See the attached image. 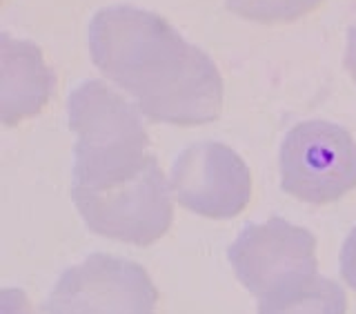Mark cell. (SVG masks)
<instances>
[{
	"instance_id": "6da1fadb",
	"label": "cell",
	"mask_w": 356,
	"mask_h": 314,
	"mask_svg": "<svg viewBox=\"0 0 356 314\" xmlns=\"http://www.w3.org/2000/svg\"><path fill=\"white\" fill-rule=\"evenodd\" d=\"M87 45L94 65L134 98L143 118L196 127L220 116L225 85L216 63L161 14L103 7L89 20Z\"/></svg>"
},
{
	"instance_id": "7a4b0ae2",
	"label": "cell",
	"mask_w": 356,
	"mask_h": 314,
	"mask_svg": "<svg viewBox=\"0 0 356 314\" xmlns=\"http://www.w3.org/2000/svg\"><path fill=\"white\" fill-rule=\"evenodd\" d=\"M74 189H105L140 176L154 161L138 107L103 81H83L67 98Z\"/></svg>"
},
{
	"instance_id": "3957f363",
	"label": "cell",
	"mask_w": 356,
	"mask_h": 314,
	"mask_svg": "<svg viewBox=\"0 0 356 314\" xmlns=\"http://www.w3.org/2000/svg\"><path fill=\"white\" fill-rule=\"evenodd\" d=\"M281 189L309 205H330L356 187V141L330 120H303L278 152Z\"/></svg>"
},
{
	"instance_id": "277c9868",
	"label": "cell",
	"mask_w": 356,
	"mask_h": 314,
	"mask_svg": "<svg viewBox=\"0 0 356 314\" xmlns=\"http://www.w3.org/2000/svg\"><path fill=\"white\" fill-rule=\"evenodd\" d=\"M72 201L85 226L98 237L149 248L172 228V187L159 159L140 176L105 189H74Z\"/></svg>"
},
{
	"instance_id": "5b68a950",
	"label": "cell",
	"mask_w": 356,
	"mask_h": 314,
	"mask_svg": "<svg viewBox=\"0 0 356 314\" xmlns=\"http://www.w3.org/2000/svg\"><path fill=\"white\" fill-rule=\"evenodd\" d=\"M159 297V290L143 265L96 252L60 274L44 304V312L156 314Z\"/></svg>"
},
{
	"instance_id": "8992f818",
	"label": "cell",
	"mask_w": 356,
	"mask_h": 314,
	"mask_svg": "<svg viewBox=\"0 0 356 314\" xmlns=\"http://www.w3.org/2000/svg\"><path fill=\"white\" fill-rule=\"evenodd\" d=\"M227 259L241 285L259 299L318 274L316 237L281 217L248 223L229 245Z\"/></svg>"
},
{
	"instance_id": "52a82bcc",
	"label": "cell",
	"mask_w": 356,
	"mask_h": 314,
	"mask_svg": "<svg viewBox=\"0 0 356 314\" xmlns=\"http://www.w3.org/2000/svg\"><path fill=\"white\" fill-rule=\"evenodd\" d=\"M172 196L198 217L225 221L252 201V172L232 148L216 141L189 145L172 163Z\"/></svg>"
},
{
	"instance_id": "ba28073f",
	"label": "cell",
	"mask_w": 356,
	"mask_h": 314,
	"mask_svg": "<svg viewBox=\"0 0 356 314\" xmlns=\"http://www.w3.org/2000/svg\"><path fill=\"white\" fill-rule=\"evenodd\" d=\"M56 76L38 45L0 33V120L14 127L49 105Z\"/></svg>"
},
{
	"instance_id": "9c48e42d",
	"label": "cell",
	"mask_w": 356,
	"mask_h": 314,
	"mask_svg": "<svg viewBox=\"0 0 356 314\" xmlns=\"http://www.w3.org/2000/svg\"><path fill=\"white\" fill-rule=\"evenodd\" d=\"M259 314H348L341 283L312 274L259 299Z\"/></svg>"
},
{
	"instance_id": "30bf717a",
	"label": "cell",
	"mask_w": 356,
	"mask_h": 314,
	"mask_svg": "<svg viewBox=\"0 0 356 314\" xmlns=\"http://www.w3.org/2000/svg\"><path fill=\"white\" fill-rule=\"evenodd\" d=\"M323 3L325 0H225V7L243 20L285 25L314 14Z\"/></svg>"
},
{
	"instance_id": "8fae6325",
	"label": "cell",
	"mask_w": 356,
	"mask_h": 314,
	"mask_svg": "<svg viewBox=\"0 0 356 314\" xmlns=\"http://www.w3.org/2000/svg\"><path fill=\"white\" fill-rule=\"evenodd\" d=\"M339 265H341L343 283L356 292V228L348 234V239L343 241Z\"/></svg>"
},
{
	"instance_id": "7c38bea8",
	"label": "cell",
	"mask_w": 356,
	"mask_h": 314,
	"mask_svg": "<svg viewBox=\"0 0 356 314\" xmlns=\"http://www.w3.org/2000/svg\"><path fill=\"white\" fill-rule=\"evenodd\" d=\"M0 310L3 314H33L27 295L14 288H5L0 292Z\"/></svg>"
},
{
	"instance_id": "4fadbf2b",
	"label": "cell",
	"mask_w": 356,
	"mask_h": 314,
	"mask_svg": "<svg viewBox=\"0 0 356 314\" xmlns=\"http://www.w3.org/2000/svg\"><path fill=\"white\" fill-rule=\"evenodd\" d=\"M343 65H345V70H348L350 78L356 83V25L350 27V31H348V45H345Z\"/></svg>"
}]
</instances>
